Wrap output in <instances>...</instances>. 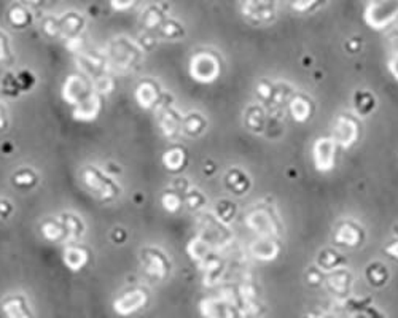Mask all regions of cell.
Wrapping results in <instances>:
<instances>
[{"label": "cell", "instance_id": "6da1fadb", "mask_svg": "<svg viewBox=\"0 0 398 318\" xmlns=\"http://www.w3.org/2000/svg\"><path fill=\"white\" fill-rule=\"evenodd\" d=\"M363 16L368 26L376 31L390 27L398 23V0H370Z\"/></svg>", "mask_w": 398, "mask_h": 318}, {"label": "cell", "instance_id": "7a4b0ae2", "mask_svg": "<svg viewBox=\"0 0 398 318\" xmlns=\"http://www.w3.org/2000/svg\"><path fill=\"white\" fill-rule=\"evenodd\" d=\"M338 145L332 137L317 138L312 147V161L317 172L327 173L335 169Z\"/></svg>", "mask_w": 398, "mask_h": 318}, {"label": "cell", "instance_id": "3957f363", "mask_svg": "<svg viewBox=\"0 0 398 318\" xmlns=\"http://www.w3.org/2000/svg\"><path fill=\"white\" fill-rule=\"evenodd\" d=\"M360 137V126L349 115H340L333 124V140L343 150L351 148Z\"/></svg>", "mask_w": 398, "mask_h": 318}, {"label": "cell", "instance_id": "277c9868", "mask_svg": "<svg viewBox=\"0 0 398 318\" xmlns=\"http://www.w3.org/2000/svg\"><path fill=\"white\" fill-rule=\"evenodd\" d=\"M245 223L250 230L257 232L260 237H277L281 234V226L279 221L273 217V213L268 210H253L250 212Z\"/></svg>", "mask_w": 398, "mask_h": 318}, {"label": "cell", "instance_id": "5b68a950", "mask_svg": "<svg viewBox=\"0 0 398 318\" xmlns=\"http://www.w3.org/2000/svg\"><path fill=\"white\" fill-rule=\"evenodd\" d=\"M242 12L258 23H269L276 18L277 0H242Z\"/></svg>", "mask_w": 398, "mask_h": 318}, {"label": "cell", "instance_id": "8992f818", "mask_svg": "<svg viewBox=\"0 0 398 318\" xmlns=\"http://www.w3.org/2000/svg\"><path fill=\"white\" fill-rule=\"evenodd\" d=\"M365 241V231L356 221H341L335 230V242L341 247L357 248Z\"/></svg>", "mask_w": 398, "mask_h": 318}, {"label": "cell", "instance_id": "52a82bcc", "mask_svg": "<svg viewBox=\"0 0 398 318\" xmlns=\"http://www.w3.org/2000/svg\"><path fill=\"white\" fill-rule=\"evenodd\" d=\"M191 75L198 82H212L219 75V62L210 54H199L191 62Z\"/></svg>", "mask_w": 398, "mask_h": 318}, {"label": "cell", "instance_id": "ba28073f", "mask_svg": "<svg viewBox=\"0 0 398 318\" xmlns=\"http://www.w3.org/2000/svg\"><path fill=\"white\" fill-rule=\"evenodd\" d=\"M352 283H353L352 274L346 269V267L330 272L325 278L327 290L330 291L333 296L340 297V299H344V301H346L349 291H351Z\"/></svg>", "mask_w": 398, "mask_h": 318}, {"label": "cell", "instance_id": "9c48e42d", "mask_svg": "<svg viewBox=\"0 0 398 318\" xmlns=\"http://www.w3.org/2000/svg\"><path fill=\"white\" fill-rule=\"evenodd\" d=\"M290 115L297 123H306L312 117L314 103L311 99H308L303 94H295L288 102Z\"/></svg>", "mask_w": 398, "mask_h": 318}, {"label": "cell", "instance_id": "30bf717a", "mask_svg": "<svg viewBox=\"0 0 398 318\" xmlns=\"http://www.w3.org/2000/svg\"><path fill=\"white\" fill-rule=\"evenodd\" d=\"M346 258H344L340 252L333 250V248H325L319 253L317 256V267L323 272H330L336 269H343L346 267Z\"/></svg>", "mask_w": 398, "mask_h": 318}, {"label": "cell", "instance_id": "8fae6325", "mask_svg": "<svg viewBox=\"0 0 398 318\" xmlns=\"http://www.w3.org/2000/svg\"><path fill=\"white\" fill-rule=\"evenodd\" d=\"M250 250L260 261H273L279 255V243L273 237H260L252 243Z\"/></svg>", "mask_w": 398, "mask_h": 318}, {"label": "cell", "instance_id": "7c38bea8", "mask_svg": "<svg viewBox=\"0 0 398 318\" xmlns=\"http://www.w3.org/2000/svg\"><path fill=\"white\" fill-rule=\"evenodd\" d=\"M145 302V295L140 291H132L129 295H125L121 299H118L115 302V310L121 315H129L131 312H134L139 309V307L144 306Z\"/></svg>", "mask_w": 398, "mask_h": 318}, {"label": "cell", "instance_id": "4fadbf2b", "mask_svg": "<svg viewBox=\"0 0 398 318\" xmlns=\"http://www.w3.org/2000/svg\"><path fill=\"white\" fill-rule=\"evenodd\" d=\"M201 310L206 318H233L228 302L223 299H206L201 306Z\"/></svg>", "mask_w": 398, "mask_h": 318}, {"label": "cell", "instance_id": "5bb4252c", "mask_svg": "<svg viewBox=\"0 0 398 318\" xmlns=\"http://www.w3.org/2000/svg\"><path fill=\"white\" fill-rule=\"evenodd\" d=\"M353 108L356 113L360 117H368L375 112L376 108V97L370 91H357L353 96Z\"/></svg>", "mask_w": 398, "mask_h": 318}, {"label": "cell", "instance_id": "9a60e30c", "mask_svg": "<svg viewBox=\"0 0 398 318\" xmlns=\"http://www.w3.org/2000/svg\"><path fill=\"white\" fill-rule=\"evenodd\" d=\"M365 276H366V280H368V283H370V285L381 288V286L386 285L387 280H389V269H387V267L382 265V262L375 261L366 267Z\"/></svg>", "mask_w": 398, "mask_h": 318}, {"label": "cell", "instance_id": "2e32d148", "mask_svg": "<svg viewBox=\"0 0 398 318\" xmlns=\"http://www.w3.org/2000/svg\"><path fill=\"white\" fill-rule=\"evenodd\" d=\"M327 0H288V7L292 8V12L304 14V13H312L316 10L322 8L325 5Z\"/></svg>", "mask_w": 398, "mask_h": 318}, {"label": "cell", "instance_id": "e0dca14e", "mask_svg": "<svg viewBox=\"0 0 398 318\" xmlns=\"http://www.w3.org/2000/svg\"><path fill=\"white\" fill-rule=\"evenodd\" d=\"M86 258H88L86 253L80 250V248H69L66 255H64V261H66V265L71 267V269L77 271L85 265Z\"/></svg>", "mask_w": 398, "mask_h": 318}, {"label": "cell", "instance_id": "ac0fdd59", "mask_svg": "<svg viewBox=\"0 0 398 318\" xmlns=\"http://www.w3.org/2000/svg\"><path fill=\"white\" fill-rule=\"evenodd\" d=\"M295 96L293 88L288 86L287 83H281L279 86L274 89V96H273V103L274 106H282L285 102H290V99Z\"/></svg>", "mask_w": 398, "mask_h": 318}, {"label": "cell", "instance_id": "d6986e66", "mask_svg": "<svg viewBox=\"0 0 398 318\" xmlns=\"http://www.w3.org/2000/svg\"><path fill=\"white\" fill-rule=\"evenodd\" d=\"M137 99H139V102L144 107H150L156 99L155 89L149 86V84H142V86L139 88V91H137Z\"/></svg>", "mask_w": 398, "mask_h": 318}, {"label": "cell", "instance_id": "ffe728a7", "mask_svg": "<svg viewBox=\"0 0 398 318\" xmlns=\"http://www.w3.org/2000/svg\"><path fill=\"white\" fill-rule=\"evenodd\" d=\"M247 124L252 129H255V131L264 126V115H263L262 108H257V107L250 108L249 115H247Z\"/></svg>", "mask_w": 398, "mask_h": 318}, {"label": "cell", "instance_id": "44dd1931", "mask_svg": "<svg viewBox=\"0 0 398 318\" xmlns=\"http://www.w3.org/2000/svg\"><path fill=\"white\" fill-rule=\"evenodd\" d=\"M5 314H7L8 318H29L26 310H24V307L19 304L18 301H10L5 304L3 307Z\"/></svg>", "mask_w": 398, "mask_h": 318}, {"label": "cell", "instance_id": "7402d4cb", "mask_svg": "<svg viewBox=\"0 0 398 318\" xmlns=\"http://www.w3.org/2000/svg\"><path fill=\"white\" fill-rule=\"evenodd\" d=\"M306 280L311 286H321L323 282H325V277H323V271L319 269V267H312V269L308 271Z\"/></svg>", "mask_w": 398, "mask_h": 318}, {"label": "cell", "instance_id": "603a6c76", "mask_svg": "<svg viewBox=\"0 0 398 318\" xmlns=\"http://www.w3.org/2000/svg\"><path fill=\"white\" fill-rule=\"evenodd\" d=\"M164 162H166V166L171 167V169H177V167H180V164L184 162V155H182L180 151H169L168 155L164 156Z\"/></svg>", "mask_w": 398, "mask_h": 318}, {"label": "cell", "instance_id": "cb8c5ba5", "mask_svg": "<svg viewBox=\"0 0 398 318\" xmlns=\"http://www.w3.org/2000/svg\"><path fill=\"white\" fill-rule=\"evenodd\" d=\"M257 93L258 96L263 99V101H273V96H274V88L271 84L266 83V82H262L257 86Z\"/></svg>", "mask_w": 398, "mask_h": 318}, {"label": "cell", "instance_id": "d4e9b609", "mask_svg": "<svg viewBox=\"0 0 398 318\" xmlns=\"http://www.w3.org/2000/svg\"><path fill=\"white\" fill-rule=\"evenodd\" d=\"M163 204H164V207L168 208V210L174 212V210H177V208H179L180 201H179V197L174 196V195H166L163 199Z\"/></svg>", "mask_w": 398, "mask_h": 318}, {"label": "cell", "instance_id": "484cf974", "mask_svg": "<svg viewBox=\"0 0 398 318\" xmlns=\"http://www.w3.org/2000/svg\"><path fill=\"white\" fill-rule=\"evenodd\" d=\"M384 252H386L387 256L392 258V260L398 261V238L392 241L390 243H387V245L384 247Z\"/></svg>", "mask_w": 398, "mask_h": 318}, {"label": "cell", "instance_id": "4316f807", "mask_svg": "<svg viewBox=\"0 0 398 318\" xmlns=\"http://www.w3.org/2000/svg\"><path fill=\"white\" fill-rule=\"evenodd\" d=\"M387 66H389V71L392 73V77H394L398 82V51L389 59V64H387Z\"/></svg>", "mask_w": 398, "mask_h": 318}, {"label": "cell", "instance_id": "83f0119b", "mask_svg": "<svg viewBox=\"0 0 398 318\" xmlns=\"http://www.w3.org/2000/svg\"><path fill=\"white\" fill-rule=\"evenodd\" d=\"M346 45H352V47H347L349 51H358V49L362 48V42L358 38H351V40H347V43Z\"/></svg>", "mask_w": 398, "mask_h": 318}, {"label": "cell", "instance_id": "f1b7e54d", "mask_svg": "<svg viewBox=\"0 0 398 318\" xmlns=\"http://www.w3.org/2000/svg\"><path fill=\"white\" fill-rule=\"evenodd\" d=\"M134 0H114V7H116L118 10H125L132 5Z\"/></svg>", "mask_w": 398, "mask_h": 318}, {"label": "cell", "instance_id": "f546056e", "mask_svg": "<svg viewBox=\"0 0 398 318\" xmlns=\"http://www.w3.org/2000/svg\"><path fill=\"white\" fill-rule=\"evenodd\" d=\"M319 318H340V317L332 315V314H327V315H322V317H319Z\"/></svg>", "mask_w": 398, "mask_h": 318}, {"label": "cell", "instance_id": "4dcf8cb0", "mask_svg": "<svg viewBox=\"0 0 398 318\" xmlns=\"http://www.w3.org/2000/svg\"><path fill=\"white\" fill-rule=\"evenodd\" d=\"M397 32H398V27H397Z\"/></svg>", "mask_w": 398, "mask_h": 318}]
</instances>
